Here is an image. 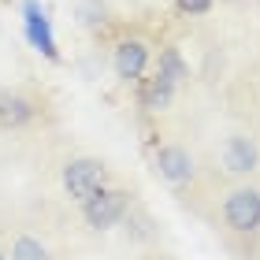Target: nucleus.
Listing matches in <instances>:
<instances>
[{
    "label": "nucleus",
    "instance_id": "1",
    "mask_svg": "<svg viewBox=\"0 0 260 260\" xmlns=\"http://www.w3.org/2000/svg\"><path fill=\"white\" fill-rule=\"evenodd\" d=\"M223 231L227 238H260V190L249 182L223 197Z\"/></svg>",
    "mask_w": 260,
    "mask_h": 260
},
{
    "label": "nucleus",
    "instance_id": "2",
    "mask_svg": "<svg viewBox=\"0 0 260 260\" xmlns=\"http://www.w3.org/2000/svg\"><path fill=\"white\" fill-rule=\"evenodd\" d=\"M104 186H112V171L108 164L97 160V156H75L67 160L63 168V190L71 201H78V205H86L93 193H101Z\"/></svg>",
    "mask_w": 260,
    "mask_h": 260
},
{
    "label": "nucleus",
    "instance_id": "3",
    "mask_svg": "<svg viewBox=\"0 0 260 260\" xmlns=\"http://www.w3.org/2000/svg\"><path fill=\"white\" fill-rule=\"evenodd\" d=\"M130 205H134V193H130V190L104 186L101 193H93L86 205H82V219H86L89 231H112L115 223H123Z\"/></svg>",
    "mask_w": 260,
    "mask_h": 260
},
{
    "label": "nucleus",
    "instance_id": "4",
    "mask_svg": "<svg viewBox=\"0 0 260 260\" xmlns=\"http://www.w3.org/2000/svg\"><path fill=\"white\" fill-rule=\"evenodd\" d=\"M152 171H156L160 179L171 186V190H186V186H193V179H197L193 156H190L182 145H171V141L152 152Z\"/></svg>",
    "mask_w": 260,
    "mask_h": 260
},
{
    "label": "nucleus",
    "instance_id": "5",
    "mask_svg": "<svg viewBox=\"0 0 260 260\" xmlns=\"http://www.w3.org/2000/svg\"><path fill=\"white\" fill-rule=\"evenodd\" d=\"M179 82H175L168 71H160V67H152V71H145V78L138 82V104L145 112H152V115H160V112H168L171 104H175V97H179Z\"/></svg>",
    "mask_w": 260,
    "mask_h": 260
},
{
    "label": "nucleus",
    "instance_id": "6",
    "mask_svg": "<svg viewBox=\"0 0 260 260\" xmlns=\"http://www.w3.org/2000/svg\"><path fill=\"white\" fill-rule=\"evenodd\" d=\"M219 160H223V171L227 175H238L242 179V175H253L260 168V149L249 134H231L219 149Z\"/></svg>",
    "mask_w": 260,
    "mask_h": 260
},
{
    "label": "nucleus",
    "instance_id": "7",
    "mask_svg": "<svg viewBox=\"0 0 260 260\" xmlns=\"http://www.w3.org/2000/svg\"><path fill=\"white\" fill-rule=\"evenodd\" d=\"M112 67L123 82H141L149 71V45L141 38H123L112 49Z\"/></svg>",
    "mask_w": 260,
    "mask_h": 260
},
{
    "label": "nucleus",
    "instance_id": "8",
    "mask_svg": "<svg viewBox=\"0 0 260 260\" xmlns=\"http://www.w3.org/2000/svg\"><path fill=\"white\" fill-rule=\"evenodd\" d=\"M22 19H26V38L34 41V49L45 52L49 60H60V52H56V38H52V26H49L45 8L38 4V0H26V4H22Z\"/></svg>",
    "mask_w": 260,
    "mask_h": 260
},
{
    "label": "nucleus",
    "instance_id": "9",
    "mask_svg": "<svg viewBox=\"0 0 260 260\" xmlns=\"http://www.w3.org/2000/svg\"><path fill=\"white\" fill-rule=\"evenodd\" d=\"M38 115V104L30 97H22L19 89H0V130H19L34 123Z\"/></svg>",
    "mask_w": 260,
    "mask_h": 260
},
{
    "label": "nucleus",
    "instance_id": "10",
    "mask_svg": "<svg viewBox=\"0 0 260 260\" xmlns=\"http://www.w3.org/2000/svg\"><path fill=\"white\" fill-rule=\"evenodd\" d=\"M156 67H160V71H168V75H171L175 82H179V86H186V82H190V67H186L182 52L175 49V45L160 49V60H156Z\"/></svg>",
    "mask_w": 260,
    "mask_h": 260
},
{
    "label": "nucleus",
    "instance_id": "11",
    "mask_svg": "<svg viewBox=\"0 0 260 260\" xmlns=\"http://www.w3.org/2000/svg\"><path fill=\"white\" fill-rule=\"evenodd\" d=\"M8 260H52L49 249L38 242V238H30V234H22V238H15V245H11V253Z\"/></svg>",
    "mask_w": 260,
    "mask_h": 260
},
{
    "label": "nucleus",
    "instance_id": "12",
    "mask_svg": "<svg viewBox=\"0 0 260 260\" xmlns=\"http://www.w3.org/2000/svg\"><path fill=\"white\" fill-rule=\"evenodd\" d=\"M175 8H179L182 15H208L212 0H175Z\"/></svg>",
    "mask_w": 260,
    "mask_h": 260
},
{
    "label": "nucleus",
    "instance_id": "13",
    "mask_svg": "<svg viewBox=\"0 0 260 260\" xmlns=\"http://www.w3.org/2000/svg\"><path fill=\"white\" fill-rule=\"evenodd\" d=\"M0 260H8V256H4V253H0Z\"/></svg>",
    "mask_w": 260,
    "mask_h": 260
}]
</instances>
